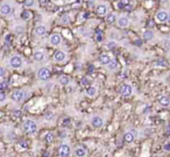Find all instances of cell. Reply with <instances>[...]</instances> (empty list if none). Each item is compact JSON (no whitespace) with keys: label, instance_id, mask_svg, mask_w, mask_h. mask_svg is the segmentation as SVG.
I'll list each match as a JSON object with an SVG mask.
<instances>
[{"label":"cell","instance_id":"cell-32","mask_svg":"<svg viewBox=\"0 0 170 157\" xmlns=\"http://www.w3.org/2000/svg\"><path fill=\"white\" fill-rule=\"evenodd\" d=\"M156 63L159 64V67H167V63L164 61H157Z\"/></svg>","mask_w":170,"mask_h":157},{"label":"cell","instance_id":"cell-10","mask_svg":"<svg viewBox=\"0 0 170 157\" xmlns=\"http://www.w3.org/2000/svg\"><path fill=\"white\" fill-rule=\"evenodd\" d=\"M51 76V72L48 68H41L37 70V78L40 80H48Z\"/></svg>","mask_w":170,"mask_h":157},{"label":"cell","instance_id":"cell-8","mask_svg":"<svg viewBox=\"0 0 170 157\" xmlns=\"http://www.w3.org/2000/svg\"><path fill=\"white\" fill-rule=\"evenodd\" d=\"M120 95L124 97V98H129L133 93V87L129 85V84H124L121 87H120Z\"/></svg>","mask_w":170,"mask_h":157},{"label":"cell","instance_id":"cell-22","mask_svg":"<svg viewBox=\"0 0 170 157\" xmlns=\"http://www.w3.org/2000/svg\"><path fill=\"white\" fill-rule=\"evenodd\" d=\"M106 68L110 70V71H115L118 69V62L115 60H111V62L106 65Z\"/></svg>","mask_w":170,"mask_h":157},{"label":"cell","instance_id":"cell-24","mask_svg":"<svg viewBox=\"0 0 170 157\" xmlns=\"http://www.w3.org/2000/svg\"><path fill=\"white\" fill-rule=\"evenodd\" d=\"M58 81H60V84H61V85H68V84L70 83V79H69L68 76L62 75V76L58 78Z\"/></svg>","mask_w":170,"mask_h":157},{"label":"cell","instance_id":"cell-26","mask_svg":"<svg viewBox=\"0 0 170 157\" xmlns=\"http://www.w3.org/2000/svg\"><path fill=\"white\" fill-rule=\"evenodd\" d=\"M14 32L18 33V34L23 33L25 32V26L23 25H16V26H14Z\"/></svg>","mask_w":170,"mask_h":157},{"label":"cell","instance_id":"cell-2","mask_svg":"<svg viewBox=\"0 0 170 157\" xmlns=\"http://www.w3.org/2000/svg\"><path fill=\"white\" fill-rule=\"evenodd\" d=\"M13 11H14V7H13L11 1H5L0 5V14L4 15V16L11 15L13 13Z\"/></svg>","mask_w":170,"mask_h":157},{"label":"cell","instance_id":"cell-25","mask_svg":"<svg viewBox=\"0 0 170 157\" xmlns=\"http://www.w3.org/2000/svg\"><path fill=\"white\" fill-rule=\"evenodd\" d=\"M117 47H118V43L115 41H108V42H106V48L108 50H112V49H114Z\"/></svg>","mask_w":170,"mask_h":157},{"label":"cell","instance_id":"cell-3","mask_svg":"<svg viewBox=\"0 0 170 157\" xmlns=\"http://www.w3.org/2000/svg\"><path fill=\"white\" fill-rule=\"evenodd\" d=\"M23 65V60L19 55H14L9 58V67L12 69H20Z\"/></svg>","mask_w":170,"mask_h":157},{"label":"cell","instance_id":"cell-20","mask_svg":"<svg viewBox=\"0 0 170 157\" xmlns=\"http://www.w3.org/2000/svg\"><path fill=\"white\" fill-rule=\"evenodd\" d=\"M97 94H98V88H97L96 86H91V85H90V86L86 88V95H87V97L94 98Z\"/></svg>","mask_w":170,"mask_h":157},{"label":"cell","instance_id":"cell-1","mask_svg":"<svg viewBox=\"0 0 170 157\" xmlns=\"http://www.w3.org/2000/svg\"><path fill=\"white\" fill-rule=\"evenodd\" d=\"M22 128L25 130L26 134L28 135H34L36 132H37V123L34 121V120H26L23 123H22Z\"/></svg>","mask_w":170,"mask_h":157},{"label":"cell","instance_id":"cell-35","mask_svg":"<svg viewBox=\"0 0 170 157\" xmlns=\"http://www.w3.org/2000/svg\"><path fill=\"white\" fill-rule=\"evenodd\" d=\"M168 1H169V0H161V2H162V4H167Z\"/></svg>","mask_w":170,"mask_h":157},{"label":"cell","instance_id":"cell-19","mask_svg":"<svg viewBox=\"0 0 170 157\" xmlns=\"http://www.w3.org/2000/svg\"><path fill=\"white\" fill-rule=\"evenodd\" d=\"M142 37H143V40H146V41H152V40L155 39V33H154L153 30H150V29H147V30L143 32Z\"/></svg>","mask_w":170,"mask_h":157},{"label":"cell","instance_id":"cell-14","mask_svg":"<svg viewBox=\"0 0 170 157\" xmlns=\"http://www.w3.org/2000/svg\"><path fill=\"white\" fill-rule=\"evenodd\" d=\"M47 32H48V29H47V27H46L44 25H37V26L35 27V29H34V34H35L36 36H39V37L44 36V35L47 34Z\"/></svg>","mask_w":170,"mask_h":157},{"label":"cell","instance_id":"cell-9","mask_svg":"<svg viewBox=\"0 0 170 157\" xmlns=\"http://www.w3.org/2000/svg\"><path fill=\"white\" fill-rule=\"evenodd\" d=\"M90 123L93 128H101L104 126V119L100 115H93L90 119Z\"/></svg>","mask_w":170,"mask_h":157},{"label":"cell","instance_id":"cell-31","mask_svg":"<svg viewBox=\"0 0 170 157\" xmlns=\"http://www.w3.org/2000/svg\"><path fill=\"white\" fill-rule=\"evenodd\" d=\"M82 84L84 85V86H87V85H90V79L89 78H84L82 80Z\"/></svg>","mask_w":170,"mask_h":157},{"label":"cell","instance_id":"cell-17","mask_svg":"<svg viewBox=\"0 0 170 157\" xmlns=\"http://www.w3.org/2000/svg\"><path fill=\"white\" fill-rule=\"evenodd\" d=\"M159 104H160L162 107H164V108L169 107L170 106V98L169 97H167V95H161V97L159 98Z\"/></svg>","mask_w":170,"mask_h":157},{"label":"cell","instance_id":"cell-16","mask_svg":"<svg viewBox=\"0 0 170 157\" xmlns=\"http://www.w3.org/2000/svg\"><path fill=\"white\" fill-rule=\"evenodd\" d=\"M124 141H125V143H127V144L133 143V142L135 141V133L132 132V130L126 132V133L124 134Z\"/></svg>","mask_w":170,"mask_h":157},{"label":"cell","instance_id":"cell-12","mask_svg":"<svg viewBox=\"0 0 170 157\" xmlns=\"http://www.w3.org/2000/svg\"><path fill=\"white\" fill-rule=\"evenodd\" d=\"M25 97H26V93H25V91H22V90H16V91H14V92L12 93V95H11L12 100L15 101V102H21V101L25 99Z\"/></svg>","mask_w":170,"mask_h":157},{"label":"cell","instance_id":"cell-21","mask_svg":"<svg viewBox=\"0 0 170 157\" xmlns=\"http://www.w3.org/2000/svg\"><path fill=\"white\" fill-rule=\"evenodd\" d=\"M111 56L108 55V54H101L100 56H99V62L103 64V65H107L110 62H111Z\"/></svg>","mask_w":170,"mask_h":157},{"label":"cell","instance_id":"cell-5","mask_svg":"<svg viewBox=\"0 0 170 157\" xmlns=\"http://www.w3.org/2000/svg\"><path fill=\"white\" fill-rule=\"evenodd\" d=\"M94 12L99 16H106L110 13V7L106 4H98L94 8Z\"/></svg>","mask_w":170,"mask_h":157},{"label":"cell","instance_id":"cell-30","mask_svg":"<svg viewBox=\"0 0 170 157\" xmlns=\"http://www.w3.org/2000/svg\"><path fill=\"white\" fill-rule=\"evenodd\" d=\"M5 75H6V70H5V68L0 67V78L5 77Z\"/></svg>","mask_w":170,"mask_h":157},{"label":"cell","instance_id":"cell-29","mask_svg":"<svg viewBox=\"0 0 170 157\" xmlns=\"http://www.w3.org/2000/svg\"><path fill=\"white\" fill-rule=\"evenodd\" d=\"M6 99H7V97H6V93H5V92H2V91H0V102H4V101H6Z\"/></svg>","mask_w":170,"mask_h":157},{"label":"cell","instance_id":"cell-11","mask_svg":"<svg viewBox=\"0 0 170 157\" xmlns=\"http://www.w3.org/2000/svg\"><path fill=\"white\" fill-rule=\"evenodd\" d=\"M58 155H60V157L70 156V155H71V148H70V146H68V144H65V143L61 144V146L58 147Z\"/></svg>","mask_w":170,"mask_h":157},{"label":"cell","instance_id":"cell-27","mask_svg":"<svg viewBox=\"0 0 170 157\" xmlns=\"http://www.w3.org/2000/svg\"><path fill=\"white\" fill-rule=\"evenodd\" d=\"M23 5L27 8H32L35 6V0H23Z\"/></svg>","mask_w":170,"mask_h":157},{"label":"cell","instance_id":"cell-7","mask_svg":"<svg viewBox=\"0 0 170 157\" xmlns=\"http://www.w3.org/2000/svg\"><path fill=\"white\" fill-rule=\"evenodd\" d=\"M129 23H131L129 18L127 15H125V14L119 15L118 19H117V25L119 26V28H127L129 26Z\"/></svg>","mask_w":170,"mask_h":157},{"label":"cell","instance_id":"cell-13","mask_svg":"<svg viewBox=\"0 0 170 157\" xmlns=\"http://www.w3.org/2000/svg\"><path fill=\"white\" fill-rule=\"evenodd\" d=\"M49 42H50L51 46H54V47H58V46L62 43V35L58 34V33H54V34H51L50 37H49Z\"/></svg>","mask_w":170,"mask_h":157},{"label":"cell","instance_id":"cell-15","mask_svg":"<svg viewBox=\"0 0 170 157\" xmlns=\"http://www.w3.org/2000/svg\"><path fill=\"white\" fill-rule=\"evenodd\" d=\"M33 60H34L35 62H37V63L43 62V61L46 60V53H44L43 50H36V51H34V54H33Z\"/></svg>","mask_w":170,"mask_h":157},{"label":"cell","instance_id":"cell-6","mask_svg":"<svg viewBox=\"0 0 170 157\" xmlns=\"http://www.w3.org/2000/svg\"><path fill=\"white\" fill-rule=\"evenodd\" d=\"M168 18H169V13H168L166 9L159 11V12L156 13V15H155L156 21L160 22V23H166V22H168Z\"/></svg>","mask_w":170,"mask_h":157},{"label":"cell","instance_id":"cell-34","mask_svg":"<svg viewBox=\"0 0 170 157\" xmlns=\"http://www.w3.org/2000/svg\"><path fill=\"white\" fill-rule=\"evenodd\" d=\"M14 114L19 116V115H20V111H14Z\"/></svg>","mask_w":170,"mask_h":157},{"label":"cell","instance_id":"cell-23","mask_svg":"<svg viewBox=\"0 0 170 157\" xmlns=\"http://www.w3.org/2000/svg\"><path fill=\"white\" fill-rule=\"evenodd\" d=\"M75 156L77 157H84L86 155V151H85L84 148H82V147H77L76 149H75Z\"/></svg>","mask_w":170,"mask_h":157},{"label":"cell","instance_id":"cell-18","mask_svg":"<svg viewBox=\"0 0 170 157\" xmlns=\"http://www.w3.org/2000/svg\"><path fill=\"white\" fill-rule=\"evenodd\" d=\"M117 19H118V15L115 14V13H113V12H110L107 15H106V22L108 23V25H113V23H115L117 22Z\"/></svg>","mask_w":170,"mask_h":157},{"label":"cell","instance_id":"cell-28","mask_svg":"<svg viewBox=\"0 0 170 157\" xmlns=\"http://www.w3.org/2000/svg\"><path fill=\"white\" fill-rule=\"evenodd\" d=\"M46 141H47L48 143H51V142L54 141V134H53V133H48V134L46 135Z\"/></svg>","mask_w":170,"mask_h":157},{"label":"cell","instance_id":"cell-33","mask_svg":"<svg viewBox=\"0 0 170 157\" xmlns=\"http://www.w3.org/2000/svg\"><path fill=\"white\" fill-rule=\"evenodd\" d=\"M163 149H164V151H170V143H166L163 146Z\"/></svg>","mask_w":170,"mask_h":157},{"label":"cell","instance_id":"cell-4","mask_svg":"<svg viewBox=\"0 0 170 157\" xmlns=\"http://www.w3.org/2000/svg\"><path fill=\"white\" fill-rule=\"evenodd\" d=\"M53 58H54V62H55V63H60V64H61V63L67 62V60H68V54H67L64 50H57V51H55Z\"/></svg>","mask_w":170,"mask_h":157}]
</instances>
